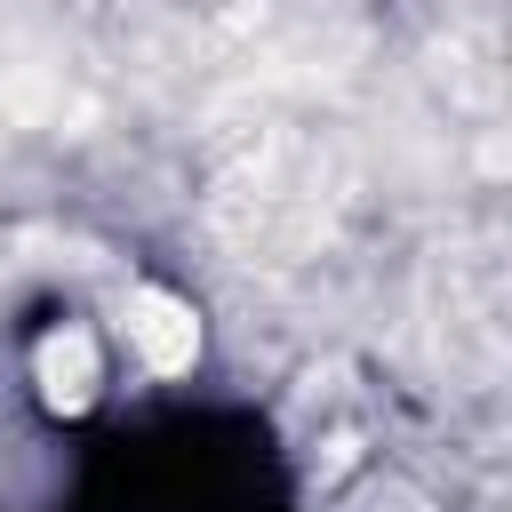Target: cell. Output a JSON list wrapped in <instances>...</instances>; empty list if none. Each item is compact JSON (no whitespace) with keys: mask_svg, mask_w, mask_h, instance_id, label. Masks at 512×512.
I'll use <instances>...</instances> for the list:
<instances>
[{"mask_svg":"<svg viewBox=\"0 0 512 512\" xmlns=\"http://www.w3.org/2000/svg\"><path fill=\"white\" fill-rule=\"evenodd\" d=\"M120 320H128V344L144 352L152 376H184V368L200 360V320H192V304H176L168 288H128Z\"/></svg>","mask_w":512,"mask_h":512,"instance_id":"cell-1","label":"cell"},{"mask_svg":"<svg viewBox=\"0 0 512 512\" xmlns=\"http://www.w3.org/2000/svg\"><path fill=\"white\" fill-rule=\"evenodd\" d=\"M32 376H40V392H48L56 408H80V400L104 384L96 336H88V328H48V336L32 344Z\"/></svg>","mask_w":512,"mask_h":512,"instance_id":"cell-2","label":"cell"}]
</instances>
